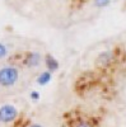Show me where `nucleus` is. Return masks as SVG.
<instances>
[{
  "label": "nucleus",
  "instance_id": "4",
  "mask_svg": "<svg viewBox=\"0 0 126 127\" xmlns=\"http://www.w3.org/2000/svg\"><path fill=\"white\" fill-rule=\"evenodd\" d=\"M41 55L38 54V52H31V54L27 55V59H26V64L28 66H38L40 64H41Z\"/></svg>",
  "mask_w": 126,
  "mask_h": 127
},
{
  "label": "nucleus",
  "instance_id": "3",
  "mask_svg": "<svg viewBox=\"0 0 126 127\" xmlns=\"http://www.w3.org/2000/svg\"><path fill=\"white\" fill-rule=\"evenodd\" d=\"M115 61V55L112 51H104V52H101L98 55L97 60H96V64L97 66L101 67V69H106V67H110Z\"/></svg>",
  "mask_w": 126,
  "mask_h": 127
},
{
  "label": "nucleus",
  "instance_id": "1",
  "mask_svg": "<svg viewBox=\"0 0 126 127\" xmlns=\"http://www.w3.org/2000/svg\"><path fill=\"white\" fill-rule=\"evenodd\" d=\"M19 78V71L13 65H6L0 69V85L9 88L13 87L18 81Z\"/></svg>",
  "mask_w": 126,
  "mask_h": 127
},
{
  "label": "nucleus",
  "instance_id": "9",
  "mask_svg": "<svg viewBox=\"0 0 126 127\" xmlns=\"http://www.w3.org/2000/svg\"><path fill=\"white\" fill-rule=\"evenodd\" d=\"M77 127H93L87 120H79L78 122H77Z\"/></svg>",
  "mask_w": 126,
  "mask_h": 127
},
{
  "label": "nucleus",
  "instance_id": "6",
  "mask_svg": "<svg viewBox=\"0 0 126 127\" xmlns=\"http://www.w3.org/2000/svg\"><path fill=\"white\" fill-rule=\"evenodd\" d=\"M46 64H47V67L50 69V71H54V70H56V69L59 67L57 61H56L54 57H51L50 55L46 56Z\"/></svg>",
  "mask_w": 126,
  "mask_h": 127
},
{
  "label": "nucleus",
  "instance_id": "10",
  "mask_svg": "<svg viewBox=\"0 0 126 127\" xmlns=\"http://www.w3.org/2000/svg\"><path fill=\"white\" fill-rule=\"evenodd\" d=\"M29 127H45V126H42V125H38V123H33V125H31Z\"/></svg>",
  "mask_w": 126,
  "mask_h": 127
},
{
  "label": "nucleus",
  "instance_id": "2",
  "mask_svg": "<svg viewBox=\"0 0 126 127\" xmlns=\"http://www.w3.org/2000/svg\"><path fill=\"white\" fill-rule=\"evenodd\" d=\"M18 117V111L13 104H5L0 107V123L14 122Z\"/></svg>",
  "mask_w": 126,
  "mask_h": 127
},
{
  "label": "nucleus",
  "instance_id": "7",
  "mask_svg": "<svg viewBox=\"0 0 126 127\" xmlns=\"http://www.w3.org/2000/svg\"><path fill=\"white\" fill-rule=\"evenodd\" d=\"M111 0H94V4H96V6L98 8H104V6H107L110 4Z\"/></svg>",
  "mask_w": 126,
  "mask_h": 127
},
{
  "label": "nucleus",
  "instance_id": "8",
  "mask_svg": "<svg viewBox=\"0 0 126 127\" xmlns=\"http://www.w3.org/2000/svg\"><path fill=\"white\" fill-rule=\"evenodd\" d=\"M6 56H8V48H6V46L3 45V43H0V60L6 57Z\"/></svg>",
  "mask_w": 126,
  "mask_h": 127
},
{
  "label": "nucleus",
  "instance_id": "5",
  "mask_svg": "<svg viewBox=\"0 0 126 127\" xmlns=\"http://www.w3.org/2000/svg\"><path fill=\"white\" fill-rule=\"evenodd\" d=\"M50 80H51V72L50 71L42 72L41 75L37 78V81H38V84H41V85H46Z\"/></svg>",
  "mask_w": 126,
  "mask_h": 127
}]
</instances>
